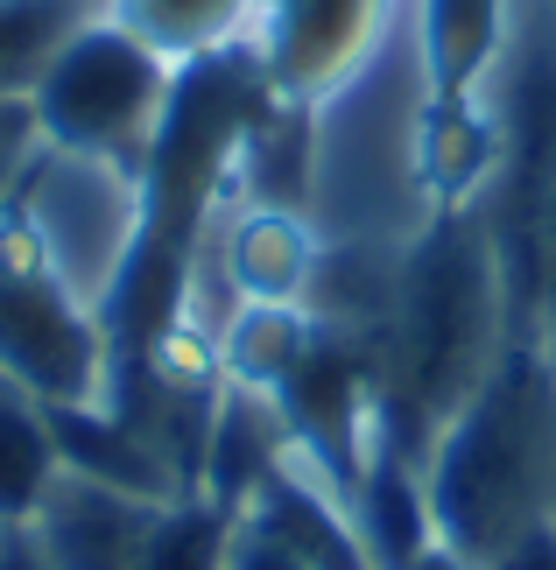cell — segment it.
<instances>
[{"label": "cell", "instance_id": "11", "mask_svg": "<svg viewBox=\"0 0 556 570\" xmlns=\"http://www.w3.org/2000/svg\"><path fill=\"white\" fill-rule=\"evenodd\" d=\"M57 472H64V444L50 409L36 394H21L14 381H0V529H29Z\"/></svg>", "mask_w": 556, "mask_h": 570}, {"label": "cell", "instance_id": "9", "mask_svg": "<svg viewBox=\"0 0 556 570\" xmlns=\"http://www.w3.org/2000/svg\"><path fill=\"white\" fill-rule=\"evenodd\" d=\"M345 508H352V529H360L373 570H402L409 557L430 550V542H443L437 514H430V493H422V465L394 444H373L360 487L345 493Z\"/></svg>", "mask_w": 556, "mask_h": 570}, {"label": "cell", "instance_id": "6", "mask_svg": "<svg viewBox=\"0 0 556 570\" xmlns=\"http://www.w3.org/2000/svg\"><path fill=\"white\" fill-rule=\"evenodd\" d=\"M169 500H148V493H127L114 479H92V472H57L50 500L36 508L29 521V542H36V563L42 570H135L155 521H163Z\"/></svg>", "mask_w": 556, "mask_h": 570}, {"label": "cell", "instance_id": "3", "mask_svg": "<svg viewBox=\"0 0 556 570\" xmlns=\"http://www.w3.org/2000/svg\"><path fill=\"white\" fill-rule=\"evenodd\" d=\"M176 71L184 63H169L148 36H135L114 14L71 21L50 42V57L29 71V106H36L42 148L71 156V163L120 169L135 184L155 135H163Z\"/></svg>", "mask_w": 556, "mask_h": 570}, {"label": "cell", "instance_id": "8", "mask_svg": "<svg viewBox=\"0 0 556 570\" xmlns=\"http://www.w3.org/2000/svg\"><path fill=\"white\" fill-rule=\"evenodd\" d=\"M515 0H416V50H422V99L458 106L479 99L486 71L507 50Z\"/></svg>", "mask_w": 556, "mask_h": 570}, {"label": "cell", "instance_id": "12", "mask_svg": "<svg viewBox=\"0 0 556 570\" xmlns=\"http://www.w3.org/2000/svg\"><path fill=\"white\" fill-rule=\"evenodd\" d=\"M106 14L127 21L135 36H148L169 63L233 50L254 29V0H106Z\"/></svg>", "mask_w": 556, "mask_h": 570}, {"label": "cell", "instance_id": "16", "mask_svg": "<svg viewBox=\"0 0 556 570\" xmlns=\"http://www.w3.org/2000/svg\"><path fill=\"white\" fill-rule=\"evenodd\" d=\"M543 311H556V184L543 205Z\"/></svg>", "mask_w": 556, "mask_h": 570}, {"label": "cell", "instance_id": "1", "mask_svg": "<svg viewBox=\"0 0 556 570\" xmlns=\"http://www.w3.org/2000/svg\"><path fill=\"white\" fill-rule=\"evenodd\" d=\"M515 338L494 226L479 205H430V226L394 261L388 324H381V444L422 458L437 423Z\"/></svg>", "mask_w": 556, "mask_h": 570}, {"label": "cell", "instance_id": "13", "mask_svg": "<svg viewBox=\"0 0 556 570\" xmlns=\"http://www.w3.org/2000/svg\"><path fill=\"white\" fill-rule=\"evenodd\" d=\"M233 535H240V514L218 493L191 487L163 508V521H155V535H148L135 570H226Z\"/></svg>", "mask_w": 556, "mask_h": 570}, {"label": "cell", "instance_id": "10", "mask_svg": "<svg viewBox=\"0 0 556 570\" xmlns=\"http://www.w3.org/2000/svg\"><path fill=\"white\" fill-rule=\"evenodd\" d=\"M226 275L240 303H303L318 275V239L296 205H254L226 239Z\"/></svg>", "mask_w": 556, "mask_h": 570}, {"label": "cell", "instance_id": "14", "mask_svg": "<svg viewBox=\"0 0 556 570\" xmlns=\"http://www.w3.org/2000/svg\"><path fill=\"white\" fill-rule=\"evenodd\" d=\"M36 156H42V135H36L29 85H8V92H0V212H8V197L29 184Z\"/></svg>", "mask_w": 556, "mask_h": 570}, {"label": "cell", "instance_id": "4", "mask_svg": "<svg viewBox=\"0 0 556 570\" xmlns=\"http://www.w3.org/2000/svg\"><path fill=\"white\" fill-rule=\"evenodd\" d=\"M0 381L42 409H99L114 394L99 303L36 226L29 190H14L0 212Z\"/></svg>", "mask_w": 556, "mask_h": 570}, {"label": "cell", "instance_id": "15", "mask_svg": "<svg viewBox=\"0 0 556 570\" xmlns=\"http://www.w3.org/2000/svg\"><path fill=\"white\" fill-rule=\"evenodd\" d=\"M226 570H303V563L289 557L282 542H269L261 529H247V521H240V535H233V557H226Z\"/></svg>", "mask_w": 556, "mask_h": 570}, {"label": "cell", "instance_id": "17", "mask_svg": "<svg viewBox=\"0 0 556 570\" xmlns=\"http://www.w3.org/2000/svg\"><path fill=\"white\" fill-rule=\"evenodd\" d=\"M402 570H479V563L465 557V550H451V542H430V550H422V557H409Z\"/></svg>", "mask_w": 556, "mask_h": 570}, {"label": "cell", "instance_id": "7", "mask_svg": "<svg viewBox=\"0 0 556 570\" xmlns=\"http://www.w3.org/2000/svg\"><path fill=\"white\" fill-rule=\"evenodd\" d=\"M240 521H247V529H261L269 542H282V550L296 557L303 570H373L360 529H352L345 493L331 487V479H318L303 458H289V451L254 479V493H247V508H240Z\"/></svg>", "mask_w": 556, "mask_h": 570}, {"label": "cell", "instance_id": "5", "mask_svg": "<svg viewBox=\"0 0 556 570\" xmlns=\"http://www.w3.org/2000/svg\"><path fill=\"white\" fill-rule=\"evenodd\" d=\"M381 21L388 0H269L247 42L275 99L318 106L367 63V50L381 42Z\"/></svg>", "mask_w": 556, "mask_h": 570}, {"label": "cell", "instance_id": "2", "mask_svg": "<svg viewBox=\"0 0 556 570\" xmlns=\"http://www.w3.org/2000/svg\"><path fill=\"white\" fill-rule=\"evenodd\" d=\"M422 493L437 535L472 563H494L515 535L556 514V374L543 332H515L479 387L422 444Z\"/></svg>", "mask_w": 556, "mask_h": 570}]
</instances>
